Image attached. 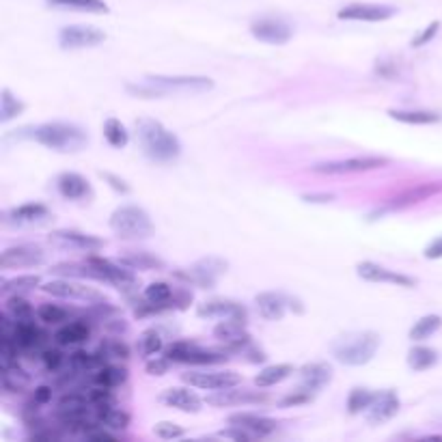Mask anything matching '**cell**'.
Here are the masks:
<instances>
[{
  "label": "cell",
  "instance_id": "1",
  "mask_svg": "<svg viewBox=\"0 0 442 442\" xmlns=\"http://www.w3.org/2000/svg\"><path fill=\"white\" fill-rule=\"evenodd\" d=\"M136 136L143 153L158 164H170L182 156V143L168 127H164L156 119H139L136 121Z\"/></svg>",
  "mask_w": 442,
  "mask_h": 442
},
{
  "label": "cell",
  "instance_id": "2",
  "mask_svg": "<svg viewBox=\"0 0 442 442\" xmlns=\"http://www.w3.org/2000/svg\"><path fill=\"white\" fill-rule=\"evenodd\" d=\"M35 143L48 147L59 153H76L88 145V134L76 123H65V121H48L41 123L37 127H30L28 134Z\"/></svg>",
  "mask_w": 442,
  "mask_h": 442
},
{
  "label": "cell",
  "instance_id": "3",
  "mask_svg": "<svg viewBox=\"0 0 442 442\" xmlns=\"http://www.w3.org/2000/svg\"><path fill=\"white\" fill-rule=\"evenodd\" d=\"M382 339L373 330H363V332H347L341 335L332 341L330 351L332 356L347 367H363L367 365L380 347Z\"/></svg>",
  "mask_w": 442,
  "mask_h": 442
},
{
  "label": "cell",
  "instance_id": "4",
  "mask_svg": "<svg viewBox=\"0 0 442 442\" xmlns=\"http://www.w3.org/2000/svg\"><path fill=\"white\" fill-rule=\"evenodd\" d=\"M110 229L121 240H145L153 235L151 216L139 205H121L110 214Z\"/></svg>",
  "mask_w": 442,
  "mask_h": 442
},
{
  "label": "cell",
  "instance_id": "5",
  "mask_svg": "<svg viewBox=\"0 0 442 442\" xmlns=\"http://www.w3.org/2000/svg\"><path fill=\"white\" fill-rule=\"evenodd\" d=\"M229 270V263L220 257H203L199 259L192 268L188 270H173V277L184 281L186 285H192V287H199V289H211L216 287L218 279L225 277Z\"/></svg>",
  "mask_w": 442,
  "mask_h": 442
},
{
  "label": "cell",
  "instance_id": "6",
  "mask_svg": "<svg viewBox=\"0 0 442 442\" xmlns=\"http://www.w3.org/2000/svg\"><path fill=\"white\" fill-rule=\"evenodd\" d=\"M86 261L95 268V272L100 277V283H110L123 293H132V291L139 289V277L134 274V270L127 268V265H123L119 261L115 263L110 259L95 257V255L86 257Z\"/></svg>",
  "mask_w": 442,
  "mask_h": 442
},
{
  "label": "cell",
  "instance_id": "7",
  "mask_svg": "<svg viewBox=\"0 0 442 442\" xmlns=\"http://www.w3.org/2000/svg\"><path fill=\"white\" fill-rule=\"evenodd\" d=\"M145 82L156 86L162 98L175 93H207L214 88V80L205 76H147Z\"/></svg>",
  "mask_w": 442,
  "mask_h": 442
},
{
  "label": "cell",
  "instance_id": "8",
  "mask_svg": "<svg viewBox=\"0 0 442 442\" xmlns=\"http://www.w3.org/2000/svg\"><path fill=\"white\" fill-rule=\"evenodd\" d=\"M390 160L384 156H356L347 160H332V162H320L313 166L315 173L322 175H347V173H367L376 168L388 166Z\"/></svg>",
  "mask_w": 442,
  "mask_h": 442
},
{
  "label": "cell",
  "instance_id": "9",
  "mask_svg": "<svg viewBox=\"0 0 442 442\" xmlns=\"http://www.w3.org/2000/svg\"><path fill=\"white\" fill-rule=\"evenodd\" d=\"M106 41V33L95 26H84V24H71L61 28L59 43L63 50H80V48H95Z\"/></svg>",
  "mask_w": 442,
  "mask_h": 442
},
{
  "label": "cell",
  "instance_id": "10",
  "mask_svg": "<svg viewBox=\"0 0 442 442\" xmlns=\"http://www.w3.org/2000/svg\"><path fill=\"white\" fill-rule=\"evenodd\" d=\"M214 337L220 343H225V349L229 354H242L252 343V337L246 330V322L233 320V318H227V320H223L220 324H216Z\"/></svg>",
  "mask_w": 442,
  "mask_h": 442
},
{
  "label": "cell",
  "instance_id": "11",
  "mask_svg": "<svg viewBox=\"0 0 442 442\" xmlns=\"http://www.w3.org/2000/svg\"><path fill=\"white\" fill-rule=\"evenodd\" d=\"M442 192V182H431V184H417V186H410L406 190H402L400 194H395L392 199L386 201V205L378 211L380 216L386 214V211H397V209H408L412 205H419L436 194Z\"/></svg>",
  "mask_w": 442,
  "mask_h": 442
},
{
  "label": "cell",
  "instance_id": "12",
  "mask_svg": "<svg viewBox=\"0 0 442 442\" xmlns=\"http://www.w3.org/2000/svg\"><path fill=\"white\" fill-rule=\"evenodd\" d=\"M41 289L54 296V298H63V300H82L86 304H91V302H98L102 300L104 296L93 289V287H86L82 283H76L71 279H65V277H59L57 281H50L46 285H41Z\"/></svg>",
  "mask_w": 442,
  "mask_h": 442
},
{
  "label": "cell",
  "instance_id": "13",
  "mask_svg": "<svg viewBox=\"0 0 442 442\" xmlns=\"http://www.w3.org/2000/svg\"><path fill=\"white\" fill-rule=\"evenodd\" d=\"M186 384L201 388V390H220L242 384V376L238 371H188L182 376Z\"/></svg>",
  "mask_w": 442,
  "mask_h": 442
},
{
  "label": "cell",
  "instance_id": "14",
  "mask_svg": "<svg viewBox=\"0 0 442 442\" xmlns=\"http://www.w3.org/2000/svg\"><path fill=\"white\" fill-rule=\"evenodd\" d=\"M205 402L216 408H229V406H242V404L250 406V404H265L268 402V395H263L259 390H244V388L231 386V388L214 390L211 395L205 397Z\"/></svg>",
  "mask_w": 442,
  "mask_h": 442
},
{
  "label": "cell",
  "instance_id": "15",
  "mask_svg": "<svg viewBox=\"0 0 442 442\" xmlns=\"http://www.w3.org/2000/svg\"><path fill=\"white\" fill-rule=\"evenodd\" d=\"M356 274L363 279V281H369V283H388V285H397V287H417V279L408 277V274H402V272H395V270H388L380 263H373V261H361L356 265Z\"/></svg>",
  "mask_w": 442,
  "mask_h": 442
},
{
  "label": "cell",
  "instance_id": "16",
  "mask_svg": "<svg viewBox=\"0 0 442 442\" xmlns=\"http://www.w3.org/2000/svg\"><path fill=\"white\" fill-rule=\"evenodd\" d=\"M46 261V252L41 246L35 244H18L11 246L0 257V265L3 270H16V268H35Z\"/></svg>",
  "mask_w": 442,
  "mask_h": 442
},
{
  "label": "cell",
  "instance_id": "17",
  "mask_svg": "<svg viewBox=\"0 0 442 442\" xmlns=\"http://www.w3.org/2000/svg\"><path fill=\"white\" fill-rule=\"evenodd\" d=\"M250 35L270 46H283L291 39V26L279 18H259L250 24Z\"/></svg>",
  "mask_w": 442,
  "mask_h": 442
},
{
  "label": "cell",
  "instance_id": "18",
  "mask_svg": "<svg viewBox=\"0 0 442 442\" xmlns=\"http://www.w3.org/2000/svg\"><path fill=\"white\" fill-rule=\"evenodd\" d=\"M197 315L203 318V320H227V318H233V320H242L246 322L248 313L246 308L235 302V300H227V298H214V300H207L203 304L197 306Z\"/></svg>",
  "mask_w": 442,
  "mask_h": 442
},
{
  "label": "cell",
  "instance_id": "19",
  "mask_svg": "<svg viewBox=\"0 0 442 442\" xmlns=\"http://www.w3.org/2000/svg\"><path fill=\"white\" fill-rule=\"evenodd\" d=\"M50 218L52 211L43 203H24L5 214V223L13 227H35V225H46Z\"/></svg>",
  "mask_w": 442,
  "mask_h": 442
},
{
  "label": "cell",
  "instance_id": "20",
  "mask_svg": "<svg viewBox=\"0 0 442 442\" xmlns=\"http://www.w3.org/2000/svg\"><path fill=\"white\" fill-rule=\"evenodd\" d=\"M400 406H402L400 395H397L392 388H386V390H380L373 395V402L367 408L365 417L371 425H380V423L390 421L397 412H400Z\"/></svg>",
  "mask_w": 442,
  "mask_h": 442
},
{
  "label": "cell",
  "instance_id": "21",
  "mask_svg": "<svg viewBox=\"0 0 442 442\" xmlns=\"http://www.w3.org/2000/svg\"><path fill=\"white\" fill-rule=\"evenodd\" d=\"M397 13L395 7L388 5H369V3H354L343 7L337 18L339 20H354V22H384Z\"/></svg>",
  "mask_w": 442,
  "mask_h": 442
},
{
  "label": "cell",
  "instance_id": "22",
  "mask_svg": "<svg viewBox=\"0 0 442 442\" xmlns=\"http://www.w3.org/2000/svg\"><path fill=\"white\" fill-rule=\"evenodd\" d=\"M50 242L63 248H74V250H84V252H95L104 248V240L76 231V229H57L50 233Z\"/></svg>",
  "mask_w": 442,
  "mask_h": 442
},
{
  "label": "cell",
  "instance_id": "23",
  "mask_svg": "<svg viewBox=\"0 0 442 442\" xmlns=\"http://www.w3.org/2000/svg\"><path fill=\"white\" fill-rule=\"evenodd\" d=\"M289 304H291V296L281 293V291H263V293L255 296V306H257L259 315L268 322L283 320Z\"/></svg>",
  "mask_w": 442,
  "mask_h": 442
},
{
  "label": "cell",
  "instance_id": "24",
  "mask_svg": "<svg viewBox=\"0 0 442 442\" xmlns=\"http://www.w3.org/2000/svg\"><path fill=\"white\" fill-rule=\"evenodd\" d=\"M158 402L168 406V408H175L180 412H199L203 408V400L192 392L190 388H184V386H170L166 390L160 392Z\"/></svg>",
  "mask_w": 442,
  "mask_h": 442
},
{
  "label": "cell",
  "instance_id": "25",
  "mask_svg": "<svg viewBox=\"0 0 442 442\" xmlns=\"http://www.w3.org/2000/svg\"><path fill=\"white\" fill-rule=\"evenodd\" d=\"M298 376H300L298 388L315 395L332 382V367L328 363H306L300 367Z\"/></svg>",
  "mask_w": 442,
  "mask_h": 442
},
{
  "label": "cell",
  "instance_id": "26",
  "mask_svg": "<svg viewBox=\"0 0 442 442\" xmlns=\"http://www.w3.org/2000/svg\"><path fill=\"white\" fill-rule=\"evenodd\" d=\"M57 190L67 201H84L93 197L91 184L86 182V177H82L80 173H71V170L61 173L57 177Z\"/></svg>",
  "mask_w": 442,
  "mask_h": 442
},
{
  "label": "cell",
  "instance_id": "27",
  "mask_svg": "<svg viewBox=\"0 0 442 442\" xmlns=\"http://www.w3.org/2000/svg\"><path fill=\"white\" fill-rule=\"evenodd\" d=\"M229 425H240L244 429H248L250 434L263 438V436H270L277 431L279 423L270 417H261V414H255V412H235L229 417Z\"/></svg>",
  "mask_w": 442,
  "mask_h": 442
},
{
  "label": "cell",
  "instance_id": "28",
  "mask_svg": "<svg viewBox=\"0 0 442 442\" xmlns=\"http://www.w3.org/2000/svg\"><path fill=\"white\" fill-rule=\"evenodd\" d=\"M88 337H91V326L86 324V320H71L57 330L54 341L61 347H67V345H82L88 341Z\"/></svg>",
  "mask_w": 442,
  "mask_h": 442
},
{
  "label": "cell",
  "instance_id": "29",
  "mask_svg": "<svg viewBox=\"0 0 442 442\" xmlns=\"http://www.w3.org/2000/svg\"><path fill=\"white\" fill-rule=\"evenodd\" d=\"M229 351L227 349H207L201 347L199 343H192V347L188 349V354L182 359V365H199V367H209V365H220L227 363Z\"/></svg>",
  "mask_w": 442,
  "mask_h": 442
},
{
  "label": "cell",
  "instance_id": "30",
  "mask_svg": "<svg viewBox=\"0 0 442 442\" xmlns=\"http://www.w3.org/2000/svg\"><path fill=\"white\" fill-rule=\"evenodd\" d=\"M125 382H127V369L121 367V365L106 363L91 373V384H100V386H106V388H119Z\"/></svg>",
  "mask_w": 442,
  "mask_h": 442
},
{
  "label": "cell",
  "instance_id": "31",
  "mask_svg": "<svg viewBox=\"0 0 442 442\" xmlns=\"http://www.w3.org/2000/svg\"><path fill=\"white\" fill-rule=\"evenodd\" d=\"M52 274L57 277H65V279H91V281H100L95 268L88 261L84 263H76V261H61L57 265H52Z\"/></svg>",
  "mask_w": 442,
  "mask_h": 442
},
{
  "label": "cell",
  "instance_id": "32",
  "mask_svg": "<svg viewBox=\"0 0 442 442\" xmlns=\"http://www.w3.org/2000/svg\"><path fill=\"white\" fill-rule=\"evenodd\" d=\"M143 296H145L151 304H156V306H158V311H160V313H162V311H170V308H175V306H173V296H175V289H173L168 283H164V281H158V283H151L149 287H145Z\"/></svg>",
  "mask_w": 442,
  "mask_h": 442
},
{
  "label": "cell",
  "instance_id": "33",
  "mask_svg": "<svg viewBox=\"0 0 442 442\" xmlns=\"http://www.w3.org/2000/svg\"><path fill=\"white\" fill-rule=\"evenodd\" d=\"M119 263L127 265L132 270H164L166 263L164 259H160L158 255H151V252H129V255H123L119 259Z\"/></svg>",
  "mask_w": 442,
  "mask_h": 442
},
{
  "label": "cell",
  "instance_id": "34",
  "mask_svg": "<svg viewBox=\"0 0 442 442\" xmlns=\"http://www.w3.org/2000/svg\"><path fill=\"white\" fill-rule=\"evenodd\" d=\"M291 373H293V365H289V363L270 365V367H265V369H261V371L257 373L255 384H257V386H261V388L277 386V384H281L283 380H287Z\"/></svg>",
  "mask_w": 442,
  "mask_h": 442
},
{
  "label": "cell",
  "instance_id": "35",
  "mask_svg": "<svg viewBox=\"0 0 442 442\" xmlns=\"http://www.w3.org/2000/svg\"><path fill=\"white\" fill-rule=\"evenodd\" d=\"M438 363V351L427 345H414L408 351V367L412 371H427Z\"/></svg>",
  "mask_w": 442,
  "mask_h": 442
},
{
  "label": "cell",
  "instance_id": "36",
  "mask_svg": "<svg viewBox=\"0 0 442 442\" xmlns=\"http://www.w3.org/2000/svg\"><path fill=\"white\" fill-rule=\"evenodd\" d=\"M388 117L406 125H429L442 119L438 112H431V110H395V108L388 110Z\"/></svg>",
  "mask_w": 442,
  "mask_h": 442
},
{
  "label": "cell",
  "instance_id": "37",
  "mask_svg": "<svg viewBox=\"0 0 442 442\" xmlns=\"http://www.w3.org/2000/svg\"><path fill=\"white\" fill-rule=\"evenodd\" d=\"M98 423L102 427L112 429V431H123L132 423V417H129V412H125L117 406H110V408L98 410Z\"/></svg>",
  "mask_w": 442,
  "mask_h": 442
},
{
  "label": "cell",
  "instance_id": "38",
  "mask_svg": "<svg viewBox=\"0 0 442 442\" xmlns=\"http://www.w3.org/2000/svg\"><path fill=\"white\" fill-rule=\"evenodd\" d=\"M104 139H106V143L110 147L123 149L129 143V132H127V127L119 119L110 117V119L104 121Z\"/></svg>",
  "mask_w": 442,
  "mask_h": 442
},
{
  "label": "cell",
  "instance_id": "39",
  "mask_svg": "<svg viewBox=\"0 0 442 442\" xmlns=\"http://www.w3.org/2000/svg\"><path fill=\"white\" fill-rule=\"evenodd\" d=\"M37 287H41L39 274H22L11 281H3V293L7 296H24L28 291H35Z\"/></svg>",
  "mask_w": 442,
  "mask_h": 442
},
{
  "label": "cell",
  "instance_id": "40",
  "mask_svg": "<svg viewBox=\"0 0 442 442\" xmlns=\"http://www.w3.org/2000/svg\"><path fill=\"white\" fill-rule=\"evenodd\" d=\"M136 347H139V354H141V356H145V359L156 356V354L164 351V341H162V335H160L156 328H147V330H143V332H141Z\"/></svg>",
  "mask_w": 442,
  "mask_h": 442
},
{
  "label": "cell",
  "instance_id": "41",
  "mask_svg": "<svg viewBox=\"0 0 442 442\" xmlns=\"http://www.w3.org/2000/svg\"><path fill=\"white\" fill-rule=\"evenodd\" d=\"M442 326V318L440 315H423L419 322H414V326L410 328L408 337L410 341H425L431 335H436Z\"/></svg>",
  "mask_w": 442,
  "mask_h": 442
},
{
  "label": "cell",
  "instance_id": "42",
  "mask_svg": "<svg viewBox=\"0 0 442 442\" xmlns=\"http://www.w3.org/2000/svg\"><path fill=\"white\" fill-rule=\"evenodd\" d=\"M373 395L376 392H371L369 388H361V386L351 388L349 395H347V412L349 414H363V412H367V408L373 402Z\"/></svg>",
  "mask_w": 442,
  "mask_h": 442
},
{
  "label": "cell",
  "instance_id": "43",
  "mask_svg": "<svg viewBox=\"0 0 442 442\" xmlns=\"http://www.w3.org/2000/svg\"><path fill=\"white\" fill-rule=\"evenodd\" d=\"M37 320L43 322V324H48V326H59V324H65L69 320V311L59 304H52V302H46V304H41L37 308Z\"/></svg>",
  "mask_w": 442,
  "mask_h": 442
},
{
  "label": "cell",
  "instance_id": "44",
  "mask_svg": "<svg viewBox=\"0 0 442 442\" xmlns=\"http://www.w3.org/2000/svg\"><path fill=\"white\" fill-rule=\"evenodd\" d=\"M26 110V104L20 102L9 88H3V98H0V121L9 123L11 119L20 117Z\"/></svg>",
  "mask_w": 442,
  "mask_h": 442
},
{
  "label": "cell",
  "instance_id": "45",
  "mask_svg": "<svg viewBox=\"0 0 442 442\" xmlns=\"http://www.w3.org/2000/svg\"><path fill=\"white\" fill-rule=\"evenodd\" d=\"M98 354L102 356L104 363H108V361H127L129 359V347L121 339H106L100 345Z\"/></svg>",
  "mask_w": 442,
  "mask_h": 442
},
{
  "label": "cell",
  "instance_id": "46",
  "mask_svg": "<svg viewBox=\"0 0 442 442\" xmlns=\"http://www.w3.org/2000/svg\"><path fill=\"white\" fill-rule=\"evenodd\" d=\"M54 7H69L86 13H108V5L104 0H48Z\"/></svg>",
  "mask_w": 442,
  "mask_h": 442
},
{
  "label": "cell",
  "instance_id": "47",
  "mask_svg": "<svg viewBox=\"0 0 442 442\" xmlns=\"http://www.w3.org/2000/svg\"><path fill=\"white\" fill-rule=\"evenodd\" d=\"M7 311L16 318V320H33L37 315V311L33 308V304L24 298V296H9L7 300Z\"/></svg>",
  "mask_w": 442,
  "mask_h": 442
},
{
  "label": "cell",
  "instance_id": "48",
  "mask_svg": "<svg viewBox=\"0 0 442 442\" xmlns=\"http://www.w3.org/2000/svg\"><path fill=\"white\" fill-rule=\"evenodd\" d=\"M41 363H43V367H46V371H50V373H57V371H61L63 367H65V363H67V359H65V354L59 349V347H46L43 349V354H41Z\"/></svg>",
  "mask_w": 442,
  "mask_h": 442
},
{
  "label": "cell",
  "instance_id": "49",
  "mask_svg": "<svg viewBox=\"0 0 442 442\" xmlns=\"http://www.w3.org/2000/svg\"><path fill=\"white\" fill-rule=\"evenodd\" d=\"M153 434H156L158 438H162V440H175V438L186 436V429L180 427L177 423H170V421H160V423H156Z\"/></svg>",
  "mask_w": 442,
  "mask_h": 442
},
{
  "label": "cell",
  "instance_id": "50",
  "mask_svg": "<svg viewBox=\"0 0 442 442\" xmlns=\"http://www.w3.org/2000/svg\"><path fill=\"white\" fill-rule=\"evenodd\" d=\"M28 440L30 442H61L63 440V434L59 429L50 427V425H43V427L33 429L30 436H28Z\"/></svg>",
  "mask_w": 442,
  "mask_h": 442
},
{
  "label": "cell",
  "instance_id": "51",
  "mask_svg": "<svg viewBox=\"0 0 442 442\" xmlns=\"http://www.w3.org/2000/svg\"><path fill=\"white\" fill-rule=\"evenodd\" d=\"M313 397H315L313 392H308V390L298 388V390H293L291 395L283 397V400H281V408H293V406L308 404V402H313Z\"/></svg>",
  "mask_w": 442,
  "mask_h": 442
},
{
  "label": "cell",
  "instance_id": "52",
  "mask_svg": "<svg viewBox=\"0 0 442 442\" xmlns=\"http://www.w3.org/2000/svg\"><path fill=\"white\" fill-rule=\"evenodd\" d=\"M82 438H84V440H88V442H119V436H117L112 429L102 427V425L93 427L91 431H86Z\"/></svg>",
  "mask_w": 442,
  "mask_h": 442
},
{
  "label": "cell",
  "instance_id": "53",
  "mask_svg": "<svg viewBox=\"0 0 442 442\" xmlns=\"http://www.w3.org/2000/svg\"><path fill=\"white\" fill-rule=\"evenodd\" d=\"M376 76L384 78V80H395L400 76V65L390 59H380L376 61Z\"/></svg>",
  "mask_w": 442,
  "mask_h": 442
},
{
  "label": "cell",
  "instance_id": "54",
  "mask_svg": "<svg viewBox=\"0 0 442 442\" xmlns=\"http://www.w3.org/2000/svg\"><path fill=\"white\" fill-rule=\"evenodd\" d=\"M220 438H229V440H238V442H250L255 438V434H250L248 429L240 427V425H231L223 431H218Z\"/></svg>",
  "mask_w": 442,
  "mask_h": 442
},
{
  "label": "cell",
  "instance_id": "55",
  "mask_svg": "<svg viewBox=\"0 0 442 442\" xmlns=\"http://www.w3.org/2000/svg\"><path fill=\"white\" fill-rule=\"evenodd\" d=\"M438 30H440V22L436 20V22H431V24H429V26H427L421 35H417V37L412 39L410 46H412V48H423V46H427V43H429V41L438 35Z\"/></svg>",
  "mask_w": 442,
  "mask_h": 442
},
{
  "label": "cell",
  "instance_id": "56",
  "mask_svg": "<svg viewBox=\"0 0 442 442\" xmlns=\"http://www.w3.org/2000/svg\"><path fill=\"white\" fill-rule=\"evenodd\" d=\"M52 402V386H46V384H41L33 390V397H30V404L35 406H48Z\"/></svg>",
  "mask_w": 442,
  "mask_h": 442
},
{
  "label": "cell",
  "instance_id": "57",
  "mask_svg": "<svg viewBox=\"0 0 442 442\" xmlns=\"http://www.w3.org/2000/svg\"><path fill=\"white\" fill-rule=\"evenodd\" d=\"M145 369L149 376H164L170 369V361L166 356H151V361H147Z\"/></svg>",
  "mask_w": 442,
  "mask_h": 442
},
{
  "label": "cell",
  "instance_id": "58",
  "mask_svg": "<svg viewBox=\"0 0 442 442\" xmlns=\"http://www.w3.org/2000/svg\"><path fill=\"white\" fill-rule=\"evenodd\" d=\"M100 177H102L104 182H108V184H110V188H112V190H117V192H121V194H127V192H129V186L121 180V177H117L115 173L100 170Z\"/></svg>",
  "mask_w": 442,
  "mask_h": 442
},
{
  "label": "cell",
  "instance_id": "59",
  "mask_svg": "<svg viewBox=\"0 0 442 442\" xmlns=\"http://www.w3.org/2000/svg\"><path fill=\"white\" fill-rule=\"evenodd\" d=\"M192 302V293L184 287L175 289V296H173V306L175 308H188V304Z\"/></svg>",
  "mask_w": 442,
  "mask_h": 442
},
{
  "label": "cell",
  "instance_id": "60",
  "mask_svg": "<svg viewBox=\"0 0 442 442\" xmlns=\"http://www.w3.org/2000/svg\"><path fill=\"white\" fill-rule=\"evenodd\" d=\"M425 259H442V235L436 238L434 242H429L423 250Z\"/></svg>",
  "mask_w": 442,
  "mask_h": 442
},
{
  "label": "cell",
  "instance_id": "61",
  "mask_svg": "<svg viewBox=\"0 0 442 442\" xmlns=\"http://www.w3.org/2000/svg\"><path fill=\"white\" fill-rule=\"evenodd\" d=\"M104 328H106V330H110V332H115V335H123V332H127V322H125L123 318L119 320V318H115V315H112L110 320H106V322H104Z\"/></svg>",
  "mask_w": 442,
  "mask_h": 442
},
{
  "label": "cell",
  "instance_id": "62",
  "mask_svg": "<svg viewBox=\"0 0 442 442\" xmlns=\"http://www.w3.org/2000/svg\"><path fill=\"white\" fill-rule=\"evenodd\" d=\"M302 199L306 203H330L335 199V194H326V192L324 194H304Z\"/></svg>",
  "mask_w": 442,
  "mask_h": 442
}]
</instances>
